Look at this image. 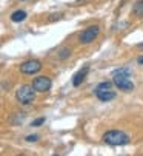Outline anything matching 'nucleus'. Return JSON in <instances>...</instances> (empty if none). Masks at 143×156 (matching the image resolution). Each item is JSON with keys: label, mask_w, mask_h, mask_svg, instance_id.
<instances>
[{"label": "nucleus", "mask_w": 143, "mask_h": 156, "mask_svg": "<svg viewBox=\"0 0 143 156\" xmlns=\"http://www.w3.org/2000/svg\"><path fill=\"white\" fill-rule=\"evenodd\" d=\"M69 54H71V50H69V48H62L60 53H59V59L65 60L66 57H69Z\"/></svg>", "instance_id": "obj_11"}, {"label": "nucleus", "mask_w": 143, "mask_h": 156, "mask_svg": "<svg viewBox=\"0 0 143 156\" xmlns=\"http://www.w3.org/2000/svg\"><path fill=\"white\" fill-rule=\"evenodd\" d=\"M112 83L125 93L134 90V83L131 82V71L129 68H118L112 73Z\"/></svg>", "instance_id": "obj_1"}, {"label": "nucleus", "mask_w": 143, "mask_h": 156, "mask_svg": "<svg viewBox=\"0 0 143 156\" xmlns=\"http://www.w3.org/2000/svg\"><path fill=\"white\" fill-rule=\"evenodd\" d=\"M42 70V63L39 60H26L20 65V71L23 74H36Z\"/></svg>", "instance_id": "obj_7"}, {"label": "nucleus", "mask_w": 143, "mask_h": 156, "mask_svg": "<svg viewBox=\"0 0 143 156\" xmlns=\"http://www.w3.org/2000/svg\"><path fill=\"white\" fill-rule=\"evenodd\" d=\"M134 14L137 17H143V0H138V2L134 3V8H132Z\"/></svg>", "instance_id": "obj_10"}, {"label": "nucleus", "mask_w": 143, "mask_h": 156, "mask_svg": "<svg viewBox=\"0 0 143 156\" xmlns=\"http://www.w3.org/2000/svg\"><path fill=\"white\" fill-rule=\"evenodd\" d=\"M51 79L48 77V76H39L32 80V87H34V90L37 93H46V91H49L51 90Z\"/></svg>", "instance_id": "obj_6"}, {"label": "nucleus", "mask_w": 143, "mask_h": 156, "mask_svg": "<svg viewBox=\"0 0 143 156\" xmlns=\"http://www.w3.org/2000/svg\"><path fill=\"white\" fill-rule=\"evenodd\" d=\"M42 124H45V118H39V119L32 121V127H39V125H42Z\"/></svg>", "instance_id": "obj_12"}, {"label": "nucleus", "mask_w": 143, "mask_h": 156, "mask_svg": "<svg viewBox=\"0 0 143 156\" xmlns=\"http://www.w3.org/2000/svg\"><path fill=\"white\" fill-rule=\"evenodd\" d=\"M99 33H100V28H99V25H92V27H88L86 30H83V31L80 33V36H79V40H80V43H83V45H88V43H91V42H94L95 39H97Z\"/></svg>", "instance_id": "obj_5"}, {"label": "nucleus", "mask_w": 143, "mask_h": 156, "mask_svg": "<svg viewBox=\"0 0 143 156\" xmlns=\"http://www.w3.org/2000/svg\"><path fill=\"white\" fill-rule=\"evenodd\" d=\"M37 139H39L37 135H29V136H26V141H28V142H36Z\"/></svg>", "instance_id": "obj_13"}, {"label": "nucleus", "mask_w": 143, "mask_h": 156, "mask_svg": "<svg viewBox=\"0 0 143 156\" xmlns=\"http://www.w3.org/2000/svg\"><path fill=\"white\" fill-rule=\"evenodd\" d=\"M15 99L23 104V105H29L34 102L36 99V90L32 85H22L20 88H17L15 91Z\"/></svg>", "instance_id": "obj_3"}, {"label": "nucleus", "mask_w": 143, "mask_h": 156, "mask_svg": "<svg viewBox=\"0 0 143 156\" xmlns=\"http://www.w3.org/2000/svg\"><path fill=\"white\" fill-rule=\"evenodd\" d=\"M137 62H138V63H140V65H143V56H140V57H138V59H137Z\"/></svg>", "instance_id": "obj_14"}, {"label": "nucleus", "mask_w": 143, "mask_h": 156, "mask_svg": "<svg viewBox=\"0 0 143 156\" xmlns=\"http://www.w3.org/2000/svg\"><path fill=\"white\" fill-rule=\"evenodd\" d=\"M88 71H89V66H88V65H86V66H83V70L77 71V73L74 74V77H73V85H74V87H79V85L85 80V77H86Z\"/></svg>", "instance_id": "obj_8"}, {"label": "nucleus", "mask_w": 143, "mask_h": 156, "mask_svg": "<svg viewBox=\"0 0 143 156\" xmlns=\"http://www.w3.org/2000/svg\"><path fill=\"white\" fill-rule=\"evenodd\" d=\"M26 19V12L25 11H14L12 14H11V20L12 22H23V20H25Z\"/></svg>", "instance_id": "obj_9"}, {"label": "nucleus", "mask_w": 143, "mask_h": 156, "mask_svg": "<svg viewBox=\"0 0 143 156\" xmlns=\"http://www.w3.org/2000/svg\"><path fill=\"white\" fill-rule=\"evenodd\" d=\"M94 94L97 96L102 102H109L115 98V91L112 90V83L111 82H100L94 90Z\"/></svg>", "instance_id": "obj_4"}, {"label": "nucleus", "mask_w": 143, "mask_h": 156, "mask_svg": "<svg viewBox=\"0 0 143 156\" xmlns=\"http://www.w3.org/2000/svg\"><path fill=\"white\" fill-rule=\"evenodd\" d=\"M103 142L108 144V145H112V147H117V145H126L129 144V136L126 135L125 131L122 130H109L106 131L105 135L102 136Z\"/></svg>", "instance_id": "obj_2"}, {"label": "nucleus", "mask_w": 143, "mask_h": 156, "mask_svg": "<svg viewBox=\"0 0 143 156\" xmlns=\"http://www.w3.org/2000/svg\"><path fill=\"white\" fill-rule=\"evenodd\" d=\"M138 47H140V48H143V43H138Z\"/></svg>", "instance_id": "obj_15"}]
</instances>
